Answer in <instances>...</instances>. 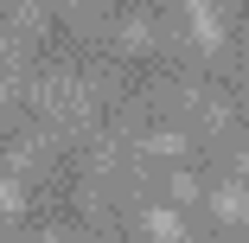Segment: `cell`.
<instances>
[{
	"label": "cell",
	"mask_w": 249,
	"mask_h": 243,
	"mask_svg": "<svg viewBox=\"0 0 249 243\" xmlns=\"http://www.w3.org/2000/svg\"><path fill=\"white\" fill-rule=\"evenodd\" d=\"M173 199H198V179L192 173H173Z\"/></svg>",
	"instance_id": "6"
},
{
	"label": "cell",
	"mask_w": 249,
	"mask_h": 243,
	"mask_svg": "<svg viewBox=\"0 0 249 243\" xmlns=\"http://www.w3.org/2000/svg\"><path fill=\"white\" fill-rule=\"evenodd\" d=\"M236 167H243V173H249V148H236Z\"/></svg>",
	"instance_id": "7"
},
{
	"label": "cell",
	"mask_w": 249,
	"mask_h": 243,
	"mask_svg": "<svg viewBox=\"0 0 249 243\" xmlns=\"http://www.w3.org/2000/svg\"><path fill=\"white\" fill-rule=\"evenodd\" d=\"M147 148H154V154H185V134H179V128H160Z\"/></svg>",
	"instance_id": "4"
},
{
	"label": "cell",
	"mask_w": 249,
	"mask_h": 243,
	"mask_svg": "<svg viewBox=\"0 0 249 243\" xmlns=\"http://www.w3.org/2000/svg\"><path fill=\"white\" fill-rule=\"evenodd\" d=\"M26 205V192H19V179H0V211H19Z\"/></svg>",
	"instance_id": "5"
},
{
	"label": "cell",
	"mask_w": 249,
	"mask_h": 243,
	"mask_svg": "<svg viewBox=\"0 0 249 243\" xmlns=\"http://www.w3.org/2000/svg\"><path fill=\"white\" fill-rule=\"evenodd\" d=\"M0 103H7V77H0Z\"/></svg>",
	"instance_id": "8"
},
{
	"label": "cell",
	"mask_w": 249,
	"mask_h": 243,
	"mask_svg": "<svg viewBox=\"0 0 249 243\" xmlns=\"http://www.w3.org/2000/svg\"><path fill=\"white\" fill-rule=\"evenodd\" d=\"M211 211H217L224 224H249V192H243L236 179H217V186H211Z\"/></svg>",
	"instance_id": "1"
},
{
	"label": "cell",
	"mask_w": 249,
	"mask_h": 243,
	"mask_svg": "<svg viewBox=\"0 0 249 243\" xmlns=\"http://www.w3.org/2000/svg\"><path fill=\"white\" fill-rule=\"evenodd\" d=\"M185 19H192V32H198V45H217V38H224V19H217L211 7H192Z\"/></svg>",
	"instance_id": "3"
},
{
	"label": "cell",
	"mask_w": 249,
	"mask_h": 243,
	"mask_svg": "<svg viewBox=\"0 0 249 243\" xmlns=\"http://www.w3.org/2000/svg\"><path fill=\"white\" fill-rule=\"evenodd\" d=\"M147 230H154L160 243H185V218L173 205H154V211H147Z\"/></svg>",
	"instance_id": "2"
}]
</instances>
